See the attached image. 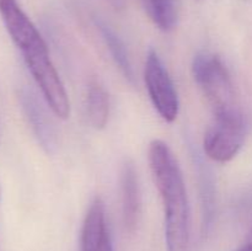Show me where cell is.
Listing matches in <instances>:
<instances>
[{
    "instance_id": "obj_1",
    "label": "cell",
    "mask_w": 252,
    "mask_h": 251,
    "mask_svg": "<svg viewBox=\"0 0 252 251\" xmlns=\"http://www.w3.org/2000/svg\"><path fill=\"white\" fill-rule=\"evenodd\" d=\"M0 16L48 107L58 118H68L70 113L68 94L37 27L17 0H0Z\"/></svg>"
},
{
    "instance_id": "obj_2",
    "label": "cell",
    "mask_w": 252,
    "mask_h": 251,
    "mask_svg": "<svg viewBox=\"0 0 252 251\" xmlns=\"http://www.w3.org/2000/svg\"><path fill=\"white\" fill-rule=\"evenodd\" d=\"M148 159L164 206L167 251H191V213L179 162L160 139L150 143Z\"/></svg>"
},
{
    "instance_id": "obj_3",
    "label": "cell",
    "mask_w": 252,
    "mask_h": 251,
    "mask_svg": "<svg viewBox=\"0 0 252 251\" xmlns=\"http://www.w3.org/2000/svg\"><path fill=\"white\" fill-rule=\"evenodd\" d=\"M192 74L213 115L241 108L230 73L217 54L208 52L197 54L192 63Z\"/></svg>"
},
{
    "instance_id": "obj_4",
    "label": "cell",
    "mask_w": 252,
    "mask_h": 251,
    "mask_svg": "<svg viewBox=\"0 0 252 251\" xmlns=\"http://www.w3.org/2000/svg\"><path fill=\"white\" fill-rule=\"evenodd\" d=\"M249 133V122L243 108L213 115L203 138V152L216 162L233 160L243 148Z\"/></svg>"
},
{
    "instance_id": "obj_5",
    "label": "cell",
    "mask_w": 252,
    "mask_h": 251,
    "mask_svg": "<svg viewBox=\"0 0 252 251\" xmlns=\"http://www.w3.org/2000/svg\"><path fill=\"white\" fill-rule=\"evenodd\" d=\"M144 80L150 100L160 117L166 122H174L180 110L179 95L166 66L154 49H149L147 54Z\"/></svg>"
},
{
    "instance_id": "obj_6",
    "label": "cell",
    "mask_w": 252,
    "mask_h": 251,
    "mask_svg": "<svg viewBox=\"0 0 252 251\" xmlns=\"http://www.w3.org/2000/svg\"><path fill=\"white\" fill-rule=\"evenodd\" d=\"M80 249L81 251H113L105 202L98 196L91 201L86 212L81 228Z\"/></svg>"
},
{
    "instance_id": "obj_7",
    "label": "cell",
    "mask_w": 252,
    "mask_h": 251,
    "mask_svg": "<svg viewBox=\"0 0 252 251\" xmlns=\"http://www.w3.org/2000/svg\"><path fill=\"white\" fill-rule=\"evenodd\" d=\"M19 98L25 116L41 147L47 153H53L57 147L56 130L41 101L37 98L33 91L27 88L20 91Z\"/></svg>"
},
{
    "instance_id": "obj_8",
    "label": "cell",
    "mask_w": 252,
    "mask_h": 251,
    "mask_svg": "<svg viewBox=\"0 0 252 251\" xmlns=\"http://www.w3.org/2000/svg\"><path fill=\"white\" fill-rule=\"evenodd\" d=\"M121 203H122L123 223L128 231H134L140 216V187L134 165L126 161L121 170Z\"/></svg>"
},
{
    "instance_id": "obj_9",
    "label": "cell",
    "mask_w": 252,
    "mask_h": 251,
    "mask_svg": "<svg viewBox=\"0 0 252 251\" xmlns=\"http://www.w3.org/2000/svg\"><path fill=\"white\" fill-rule=\"evenodd\" d=\"M192 157L197 167L199 180V192L202 202V217H203V229L207 230L212 225L216 206V191H214V179L211 169L201 157L197 150L192 152Z\"/></svg>"
},
{
    "instance_id": "obj_10",
    "label": "cell",
    "mask_w": 252,
    "mask_h": 251,
    "mask_svg": "<svg viewBox=\"0 0 252 251\" xmlns=\"http://www.w3.org/2000/svg\"><path fill=\"white\" fill-rule=\"evenodd\" d=\"M95 25L96 27H97L98 32H100L101 37H102L103 42H105V44L107 46L108 51H110L116 65L118 66V69H120L121 73L123 74V76H125L129 83L133 84L134 83V73H133L132 63H130L129 56H128V52L127 49H126L123 41L118 37V34H116V32L113 31L108 25H106V22L102 21V20H95Z\"/></svg>"
},
{
    "instance_id": "obj_11",
    "label": "cell",
    "mask_w": 252,
    "mask_h": 251,
    "mask_svg": "<svg viewBox=\"0 0 252 251\" xmlns=\"http://www.w3.org/2000/svg\"><path fill=\"white\" fill-rule=\"evenodd\" d=\"M86 110L89 122L96 129H102L107 126L110 117V97L107 91L98 81L90 83L86 96Z\"/></svg>"
},
{
    "instance_id": "obj_12",
    "label": "cell",
    "mask_w": 252,
    "mask_h": 251,
    "mask_svg": "<svg viewBox=\"0 0 252 251\" xmlns=\"http://www.w3.org/2000/svg\"><path fill=\"white\" fill-rule=\"evenodd\" d=\"M140 2L158 29L170 32L176 27L179 20L177 0H140Z\"/></svg>"
},
{
    "instance_id": "obj_13",
    "label": "cell",
    "mask_w": 252,
    "mask_h": 251,
    "mask_svg": "<svg viewBox=\"0 0 252 251\" xmlns=\"http://www.w3.org/2000/svg\"><path fill=\"white\" fill-rule=\"evenodd\" d=\"M238 251H252V228L250 229L245 241H244L243 245L239 248Z\"/></svg>"
},
{
    "instance_id": "obj_14",
    "label": "cell",
    "mask_w": 252,
    "mask_h": 251,
    "mask_svg": "<svg viewBox=\"0 0 252 251\" xmlns=\"http://www.w3.org/2000/svg\"><path fill=\"white\" fill-rule=\"evenodd\" d=\"M0 198H1V188H0Z\"/></svg>"
}]
</instances>
